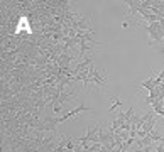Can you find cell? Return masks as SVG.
Wrapping results in <instances>:
<instances>
[{
	"label": "cell",
	"instance_id": "obj_1",
	"mask_svg": "<svg viewBox=\"0 0 164 152\" xmlns=\"http://www.w3.org/2000/svg\"><path fill=\"white\" fill-rule=\"evenodd\" d=\"M146 30L149 32V36H150V41L152 42H162L164 41V37H162V30H164V27L161 25V22H152V24H147L146 25Z\"/></svg>",
	"mask_w": 164,
	"mask_h": 152
},
{
	"label": "cell",
	"instance_id": "obj_2",
	"mask_svg": "<svg viewBox=\"0 0 164 152\" xmlns=\"http://www.w3.org/2000/svg\"><path fill=\"white\" fill-rule=\"evenodd\" d=\"M80 111H90V107H86V105H78L76 108H73V110H69L68 113H64L63 117L56 118V123H63V122L69 120L71 117H75V115H78Z\"/></svg>",
	"mask_w": 164,
	"mask_h": 152
},
{
	"label": "cell",
	"instance_id": "obj_3",
	"mask_svg": "<svg viewBox=\"0 0 164 152\" xmlns=\"http://www.w3.org/2000/svg\"><path fill=\"white\" fill-rule=\"evenodd\" d=\"M156 122H157V118H156V115H154L152 118H149V120L146 122V123L142 125V128L140 130H144L146 134H149V132H152L154 128H156Z\"/></svg>",
	"mask_w": 164,
	"mask_h": 152
},
{
	"label": "cell",
	"instance_id": "obj_4",
	"mask_svg": "<svg viewBox=\"0 0 164 152\" xmlns=\"http://www.w3.org/2000/svg\"><path fill=\"white\" fill-rule=\"evenodd\" d=\"M119 107H122V101L119 100V96H113V103L108 107V111H113L115 108H119Z\"/></svg>",
	"mask_w": 164,
	"mask_h": 152
},
{
	"label": "cell",
	"instance_id": "obj_5",
	"mask_svg": "<svg viewBox=\"0 0 164 152\" xmlns=\"http://www.w3.org/2000/svg\"><path fill=\"white\" fill-rule=\"evenodd\" d=\"M156 152H164V144H157Z\"/></svg>",
	"mask_w": 164,
	"mask_h": 152
},
{
	"label": "cell",
	"instance_id": "obj_6",
	"mask_svg": "<svg viewBox=\"0 0 164 152\" xmlns=\"http://www.w3.org/2000/svg\"><path fill=\"white\" fill-rule=\"evenodd\" d=\"M98 152H108V150H107V149H105V147H102V149H100V150H98Z\"/></svg>",
	"mask_w": 164,
	"mask_h": 152
},
{
	"label": "cell",
	"instance_id": "obj_7",
	"mask_svg": "<svg viewBox=\"0 0 164 152\" xmlns=\"http://www.w3.org/2000/svg\"><path fill=\"white\" fill-rule=\"evenodd\" d=\"M135 152H144V149H139V147H137V149H135Z\"/></svg>",
	"mask_w": 164,
	"mask_h": 152
}]
</instances>
